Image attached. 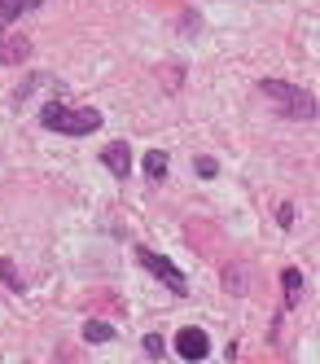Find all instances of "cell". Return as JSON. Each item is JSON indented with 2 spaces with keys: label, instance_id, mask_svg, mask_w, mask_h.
<instances>
[{
  "label": "cell",
  "instance_id": "1",
  "mask_svg": "<svg viewBox=\"0 0 320 364\" xmlns=\"http://www.w3.org/2000/svg\"><path fill=\"white\" fill-rule=\"evenodd\" d=\"M40 123L48 132H62V136H92L101 127V110L92 106H62V101H48L40 110Z\"/></svg>",
  "mask_w": 320,
  "mask_h": 364
},
{
  "label": "cell",
  "instance_id": "2",
  "mask_svg": "<svg viewBox=\"0 0 320 364\" xmlns=\"http://www.w3.org/2000/svg\"><path fill=\"white\" fill-rule=\"evenodd\" d=\"M259 92H263V101H268L277 114H285V119H303V123L316 119V97L303 92V88H294V84H285V80H259Z\"/></svg>",
  "mask_w": 320,
  "mask_h": 364
},
{
  "label": "cell",
  "instance_id": "3",
  "mask_svg": "<svg viewBox=\"0 0 320 364\" xmlns=\"http://www.w3.org/2000/svg\"><path fill=\"white\" fill-rule=\"evenodd\" d=\"M137 259H141V264H145V268H149V272H154L158 281L167 285L171 294H189V281H184V272H180V268L171 264V259H163V255H154L149 246H137Z\"/></svg>",
  "mask_w": 320,
  "mask_h": 364
},
{
  "label": "cell",
  "instance_id": "4",
  "mask_svg": "<svg viewBox=\"0 0 320 364\" xmlns=\"http://www.w3.org/2000/svg\"><path fill=\"white\" fill-rule=\"evenodd\" d=\"M176 351L184 355V360H206V351H210V338H206V329H198V325H184L180 333H176Z\"/></svg>",
  "mask_w": 320,
  "mask_h": 364
},
{
  "label": "cell",
  "instance_id": "5",
  "mask_svg": "<svg viewBox=\"0 0 320 364\" xmlns=\"http://www.w3.org/2000/svg\"><path fill=\"white\" fill-rule=\"evenodd\" d=\"M101 163H105V171H110V176H127L132 171V149H127V141L105 145L101 149Z\"/></svg>",
  "mask_w": 320,
  "mask_h": 364
},
{
  "label": "cell",
  "instance_id": "6",
  "mask_svg": "<svg viewBox=\"0 0 320 364\" xmlns=\"http://www.w3.org/2000/svg\"><path fill=\"white\" fill-rule=\"evenodd\" d=\"M31 58V40H22V36H5L0 40V62L14 66V62H26Z\"/></svg>",
  "mask_w": 320,
  "mask_h": 364
},
{
  "label": "cell",
  "instance_id": "7",
  "mask_svg": "<svg viewBox=\"0 0 320 364\" xmlns=\"http://www.w3.org/2000/svg\"><path fill=\"white\" fill-rule=\"evenodd\" d=\"M285 307H299V299H303V272L299 268H285Z\"/></svg>",
  "mask_w": 320,
  "mask_h": 364
},
{
  "label": "cell",
  "instance_id": "8",
  "mask_svg": "<svg viewBox=\"0 0 320 364\" xmlns=\"http://www.w3.org/2000/svg\"><path fill=\"white\" fill-rule=\"evenodd\" d=\"M145 176H149V180H163V176H167V154H163V149H149V154H145Z\"/></svg>",
  "mask_w": 320,
  "mask_h": 364
},
{
  "label": "cell",
  "instance_id": "9",
  "mask_svg": "<svg viewBox=\"0 0 320 364\" xmlns=\"http://www.w3.org/2000/svg\"><path fill=\"white\" fill-rule=\"evenodd\" d=\"M84 338H88V343H110V338H114V325H105V321H88V325H84Z\"/></svg>",
  "mask_w": 320,
  "mask_h": 364
},
{
  "label": "cell",
  "instance_id": "10",
  "mask_svg": "<svg viewBox=\"0 0 320 364\" xmlns=\"http://www.w3.org/2000/svg\"><path fill=\"white\" fill-rule=\"evenodd\" d=\"M18 14H22V0H0V27H9Z\"/></svg>",
  "mask_w": 320,
  "mask_h": 364
},
{
  "label": "cell",
  "instance_id": "11",
  "mask_svg": "<svg viewBox=\"0 0 320 364\" xmlns=\"http://www.w3.org/2000/svg\"><path fill=\"white\" fill-rule=\"evenodd\" d=\"M0 277H5V285H9V290H22V281H18V268L9 264V259H0Z\"/></svg>",
  "mask_w": 320,
  "mask_h": 364
},
{
  "label": "cell",
  "instance_id": "12",
  "mask_svg": "<svg viewBox=\"0 0 320 364\" xmlns=\"http://www.w3.org/2000/svg\"><path fill=\"white\" fill-rule=\"evenodd\" d=\"M224 285H228L233 294H246V281H242V272H237V268H228V272H224Z\"/></svg>",
  "mask_w": 320,
  "mask_h": 364
},
{
  "label": "cell",
  "instance_id": "13",
  "mask_svg": "<svg viewBox=\"0 0 320 364\" xmlns=\"http://www.w3.org/2000/svg\"><path fill=\"white\" fill-rule=\"evenodd\" d=\"M193 171H198L202 180H210V176L220 171V163H215V159H198V163H193Z\"/></svg>",
  "mask_w": 320,
  "mask_h": 364
},
{
  "label": "cell",
  "instance_id": "14",
  "mask_svg": "<svg viewBox=\"0 0 320 364\" xmlns=\"http://www.w3.org/2000/svg\"><path fill=\"white\" fill-rule=\"evenodd\" d=\"M145 355H154V360L163 355V338H158V333H149V338H145Z\"/></svg>",
  "mask_w": 320,
  "mask_h": 364
},
{
  "label": "cell",
  "instance_id": "15",
  "mask_svg": "<svg viewBox=\"0 0 320 364\" xmlns=\"http://www.w3.org/2000/svg\"><path fill=\"white\" fill-rule=\"evenodd\" d=\"M277 220H281V224L289 228V224H294V206H281V211H277Z\"/></svg>",
  "mask_w": 320,
  "mask_h": 364
},
{
  "label": "cell",
  "instance_id": "16",
  "mask_svg": "<svg viewBox=\"0 0 320 364\" xmlns=\"http://www.w3.org/2000/svg\"><path fill=\"white\" fill-rule=\"evenodd\" d=\"M40 5V0H22V9H36Z\"/></svg>",
  "mask_w": 320,
  "mask_h": 364
}]
</instances>
